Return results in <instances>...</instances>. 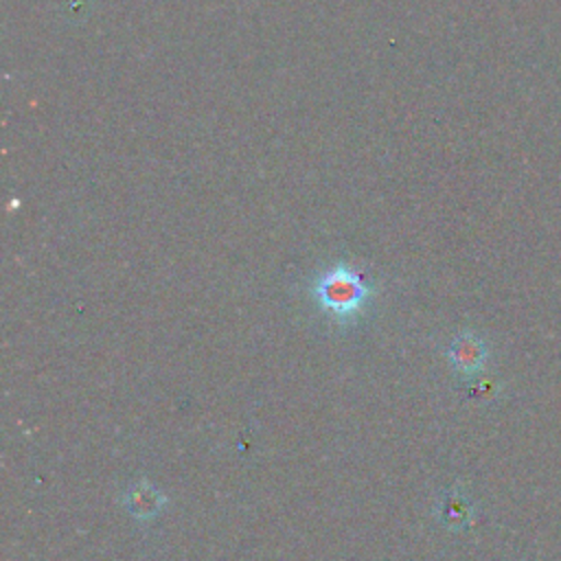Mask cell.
Instances as JSON below:
<instances>
[{
    "mask_svg": "<svg viewBox=\"0 0 561 561\" xmlns=\"http://www.w3.org/2000/svg\"><path fill=\"white\" fill-rule=\"evenodd\" d=\"M447 357L454 370H458L465 377H471L484 368L486 344L478 335L465 331L454 337V342L447 348Z\"/></svg>",
    "mask_w": 561,
    "mask_h": 561,
    "instance_id": "3",
    "label": "cell"
},
{
    "mask_svg": "<svg viewBox=\"0 0 561 561\" xmlns=\"http://www.w3.org/2000/svg\"><path fill=\"white\" fill-rule=\"evenodd\" d=\"M311 294L324 313L340 322H353L375 287L351 265L337 263L316 278Z\"/></svg>",
    "mask_w": 561,
    "mask_h": 561,
    "instance_id": "1",
    "label": "cell"
},
{
    "mask_svg": "<svg viewBox=\"0 0 561 561\" xmlns=\"http://www.w3.org/2000/svg\"><path fill=\"white\" fill-rule=\"evenodd\" d=\"M438 515H440V522H445L449 528H460L469 522V504L467 500H462L460 495L456 493H447L443 500H440V506H438Z\"/></svg>",
    "mask_w": 561,
    "mask_h": 561,
    "instance_id": "4",
    "label": "cell"
},
{
    "mask_svg": "<svg viewBox=\"0 0 561 561\" xmlns=\"http://www.w3.org/2000/svg\"><path fill=\"white\" fill-rule=\"evenodd\" d=\"M123 506L134 515L138 522H151L160 515V511L167 506V495L156 489L151 482L140 480L131 482L123 493Z\"/></svg>",
    "mask_w": 561,
    "mask_h": 561,
    "instance_id": "2",
    "label": "cell"
}]
</instances>
